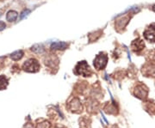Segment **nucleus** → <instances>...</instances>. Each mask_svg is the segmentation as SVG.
Wrapping results in <instances>:
<instances>
[{
  "label": "nucleus",
  "instance_id": "nucleus-1",
  "mask_svg": "<svg viewBox=\"0 0 155 128\" xmlns=\"http://www.w3.org/2000/svg\"><path fill=\"white\" fill-rule=\"evenodd\" d=\"M23 70L28 72H36L40 70V65L38 61L35 59H30L23 64Z\"/></svg>",
  "mask_w": 155,
  "mask_h": 128
},
{
  "label": "nucleus",
  "instance_id": "nucleus-2",
  "mask_svg": "<svg viewBox=\"0 0 155 128\" xmlns=\"http://www.w3.org/2000/svg\"><path fill=\"white\" fill-rule=\"evenodd\" d=\"M75 72H76L78 75H83L84 77H88L91 74L90 66L85 61L79 62L77 65V66H76Z\"/></svg>",
  "mask_w": 155,
  "mask_h": 128
},
{
  "label": "nucleus",
  "instance_id": "nucleus-3",
  "mask_svg": "<svg viewBox=\"0 0 155 128\" xmlns=\"http://www.w3.org/2000/svg\"><path fill=\"white\" fill-rule=\"evenodd\" d=\"M107 61H108V57L105 54H99L96 57L94 60V66L97 69V70H101L104 69L105 66L107 65Z\"/></svg>",
  "mask_w": 155,
  "mask_h": 128
},
{
  "label": "nucleus",
  "instance_id": "nucleus-4",
  "mask_svg": "<svg viewBox=\"0 0 155 128\" xmlns=\"http://www.w3.org/2000/svg\"><path fill=\"white\" fill-rule=\"evenodd\" d=\"M144 36L147 40H150L152 42L155 41V28L150 27L144 32Z\"/></svg>",
  "mask_w": 155,
  "mask_h": 128
},
{
  "label": "nucleus",
  "instance_id": "nucleus-5",
  "mask_svg": "<svg viewBox=\"0 0 155 128\" xmlns=\"http://www.w3.org/2000/svg\"><path fill=\"white\" fill-rule=\"evenodd\" d=\"M131 46H132V48H133V50L134 52H138V51L142 50L143 48H144L145 45L144 42L141 40H134L133 43L131 45Z\"/></svg>",
  "mask_w": 155,
  "mask_h": 128
},
{
  "label": "nucleus",
  "instance_id": "nucleus-6",
  "mask_svg": "<svg viewBox=\"0 0 155 128\" xmlns=\"http://www.w3.org/2000/svg\"><path fill=\"white\" fill-rule=\"evenodd\" d=\"M67 46H68V44H67V43L59 41V42H54V43H53L52 46H51V48L54 49V50H64V49L67 48Z\"/></svg>",
  "mask_w": 155,
  "mask_h": 128
},
{
  "label": "nucleus",
  "instance_id": "nucleus-7",
  "mask_svg": "<svg viewBox=\"0 0 155 128\" xmlns=\"http://www.w3.org/2000/svg\"><path fill=\"white\" fill-rule=\"evenodd\" d=\"M17 17H18V14H17V11H8V13L6 15V19L9 22H15L17 20Z\"/></svg>",
  "mask_w": 155,
  "mask_h": 128
},
{
  "label": "nucleus",
  "instance_id": "nucleus-8",
  "mask_svg": "<svg viewBox=\"0 0 155 128\" xmlns=\"http://www.w3.org/2000/svg\"><path fill=\"white\" fill-rule=\"evenodd\" d=\"M22 56H23V52L22 50H19L16 51L13 53H11V58L13 60H19V59H22Z\"/></svg>",
  "mask_w": 155,
  "mask_h": 128
},
{
  "label": "nucleus",
  "instance_id": "nucleus-9",
  "mask_svg": "<svg viewBox=\"0 0 155 128\" xmlns=\"http://www.w3.org/2000/svg\"><path fill=\"white\" fill-rule=\"evenodd\" d=\"M8 85V79L6 78L5 76L1 75L0 76V90L5 89Z\"/></svg>",
  "mask_w": 155,
  "mask_h": 128
},
{
  "label": "nucleus",
  "instance_id": "nucleus-10",
  "mask_svg": "<svg viewBox=\"0 0 155 128\" xmlns=\"http://www.w3.org/2000/svg\"><path fill=\"white\" fill-rule=\"evenodd\" d=\"M31 49H32L33 52L36 53H42L44 52V47L42 46V45L40 44L34 45Z\"/></svg>",
  "mask_w": 155,
  "mask_h": 128
},
{
  "label": "nucleus",
  "instance_id": "nucleus-11",
  "mask_svg": "<svg viewBox=\"0 0 155 128\" xmlns=\"http://www.w3.org/2000/svg\"><path fill=\"white\" fill-rule=\"evenodd\" d=\"M30 13V11L29 10H25V11H23L22 12V14L20 15V19L22 20V19H23L25 17H27L28 14Z\"/></svg>",
  "mask_w": 155,
  "mask_h": 128
},
{
  "label": "nucleus",
  "instance_id": "nucleus-12",
  "mask_svg": "<svg viewBox=\"0 0 155 128\" xmlns=\"http://www.w3.org/2000/svg\"><path fill=\"white\" fill-rule=\"evenodd\" d=\"M6 28V24L4 22H1L0 21V31H2V30H4L5 28Z\"/></svg>",
  "mask_w": 155,
  "mask_h": 128
},
{
  "label": "nucleus",
  "instance_id": "nucleus-13",
  "mask_svg": "<svg viewBox=\"0 0 155 128\" xmlns=\"http://www.w3.org/2000/svg\"><path fill=\"white\" fill-rule=\"evenodd\" d=\"M0 16H1V14H0Z\"/></svg>",
  "mask_w": 155,
  "mask_h": 128
}]
</instances>
